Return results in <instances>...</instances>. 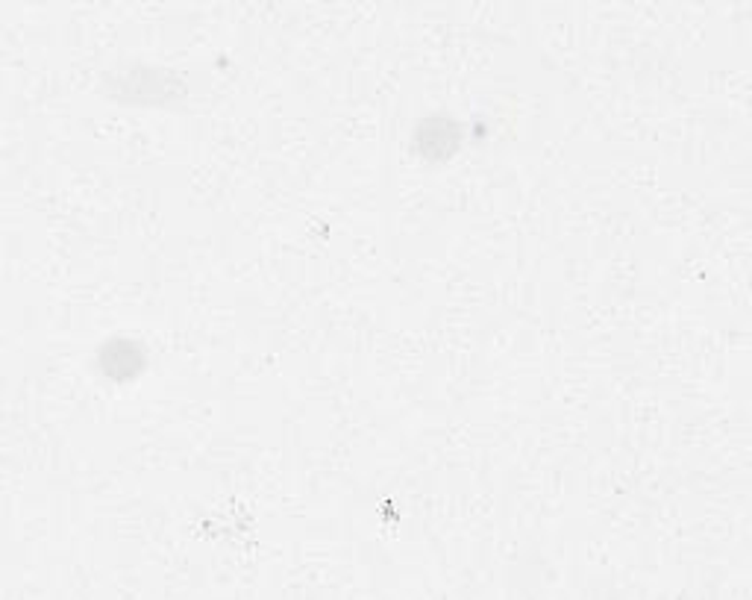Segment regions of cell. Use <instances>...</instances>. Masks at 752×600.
I'll use <instances>...</instances> for the list:
<instances>
[{"instance_id":"2","label":"cell","mask_w":752,"mask_h":600,"mask_svg":"<svg viewBox=\"0 0 752 600\" xmlns=\"http://www.w3.org/2000/svg\"><path fill=\"white\" fill-rule=\"evenodd\" d=\"M459 127L453 124V121H447V118H429V121H423L421 130H418V150H426L432 142L438 145V153H435V162H441V159H450L456 148L453 145H447L444 142V136L447 133H456Z\"/></svg>"},{"instance_id":"1","label":"cell","mask_w":752,"mask_h":600,"mask_svg":"<svg viewBox=\"0 0 752 600\" xmlns=\"http://www.w3.org/2000/svg\"><path fill=\"white\" fill-rule=\"evenodd\" d=\"M100 365H103L106 377H112V380H133L144 368V353H141L136 342L118 339V342H109L103 348Z\"/></svg>"}]
</instances>
